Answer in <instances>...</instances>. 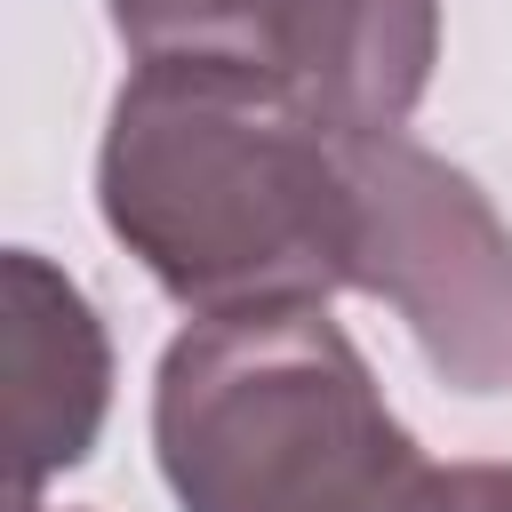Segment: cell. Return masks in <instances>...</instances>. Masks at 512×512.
I'll return each mask as SVG.
<instances>
[{
	"label": "cell",
	"mask_w": 512,
	"mask_h": 512,
	"mask_svg": "<svg viewBox=\"0 0 512 512\" xmlns=\"http://www.w3.org/2000/svg\"><path fill=\"white\" fill-rule=\"evenodd\" d=\"M96 208L192 320L352 288L360 200L344 136L256 64H136L96 144Z\"/></svg>",
	"instance_id": "cell-1"
},
{
	"label": "cell",
	"mask_w": 512,
	"mask_h": 512,
	"mask_svg": "<svg viewBox=\"0 0 512 512\" xmlns=\"http://www.w3.org/2000/svg\"><path fill=\"white\" fill-rule=\"evenodd\" d=\"M152 456L176 512H456L328 304L192 320L152 376Z\"/></svg>",
	"instance_id": "cell-2"
},
{
	"label": "cell",
	"mask_w": 512,
	"mask_h": 512,
	"mask_svg": "<svg viewBox=\"0 0 512 512\" xmlns=\"http://www.w3.org/2000/svg\"><path fill=\"white\" fill-rule=\"evenodd\" d=\"M360 240L352 288L392 304L456 392H512V224L440 152L408 136H344Z\"/></svg>",
	"instance_id": "cell-3"
},
{
	"label": "cell",
	"mask_w": 512,
	"mask_h": 512,
	"mask_svg": "<svg viewBox=\"0 0 512 512\" xmlns=\"http://www.w3.org/2000/svg\"><path fill=\"white\" fill-rule=\"evenodd\" d=\"M8 320V504H40L56 472H72L112 408V336L72 272H56L40 248H8L0 264Z\"/></svg>",
	"instance_id": "cell-4"
},
{
	"label": "cell",
	"mask_w": 512,
	"mask_h": 512,
	"mask_svg": "<svg viewBox=\"0 0 512 512\" xmlns=\"http://www.w3.org/2000/svg\"><path fill=\"white\" fill-rule=\"evenodd\" d=\"M432 64L440 0H296L272 72L328 136H400Z\"/></svg>",
	"instance_id": "cell-5"
},
{
	"label": "cell",
	"mask_w": 512,
	"mask_h": 512,
	"mask_svg": "<svg viewBox=\"0 0 512 512\" xmlns=\"http://www.w3.org/2000/svg\"><path fill=\"white\" fill-rule=\"evenodd\" d=\"M288 8L296 0H104L136 64L192 56V64H256V72L280 64Z\"/></svg>",
	"instance_id": "cell-6"
},
{
	"label": "cell",
	"mask_w": 512,
	"mask_h": 512,
	"mask_svg": "<svg viewBox=\"0 0 512 512\" xmlns=\"http://www.w3.org/2000/svg\"><path fill=\"white\" fill-rule=\"evenodd\" d=\"M456 512H512V464H456Z\"/></svg>",
	"instance_id": "cell-7"
},
{
	"label": "cell",
	"mask_w": 512,
	"mask_h": 512,
	"mask_svg": "<svg viewBox=\"0 0 512 512\" xmlns=\"http://www.w3.org/2000/svg\"><path fill=\"white\" fill-rule=\"evenodd\" d=\"M8 512H48V504H8Z\"/></svg>",
	"instance_id": "cell-8"
}]
</instances>
